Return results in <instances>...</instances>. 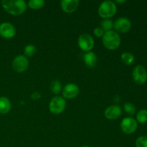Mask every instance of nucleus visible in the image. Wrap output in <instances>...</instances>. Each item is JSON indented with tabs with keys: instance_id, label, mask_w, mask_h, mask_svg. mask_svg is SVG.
<instances>
[{
	"instance_id": "bb28decb",
	"label": "nucleus",
	"mask_w": 147,
	"mask_h": 147,
	"mask_svg": "<svg viewBox=\"0 0 147 147\" xmlns=\"http://www.w3.org/2000/svg\"><path fill=\"white\" fill-rule=\"evenodd\" d=\"M82 147H90V146H86H86H82Z\"/></svg>"
},
{
	"instance_id": "5701e85b",
	"label": "nucleus",
	"mask_w": 147,
	"mask_h": 147,
	"mask_svg": "<svg viewBox=\"0 0 147 147\" xmlns=\"http://www.w3.org/2000/svg\"><path fill=\"white\" fill-rule=\"evenodd\" d=\"M136 147H147V136H142L137 138L136 141Z\"/></svg>"
},
{
	"instance_id": "f257e3e1",
	"label": "nucleus",
	"mask_w": 147,
	"mask_h": 147,
	"mask_svg": "<svg viewBox=\"0 0 147 147\" xmlns=\"http://www.w3.org/2000/svg\"><path fill=\"white\" fill-rule=\"evenodd\" d=\"M1 6L9 14L20 15L27 9V3L24 0H2Z\"/></svg>"
},
{
	"instance_id": "dca6fc26",
	"label": "nucleus",
	"mask_w": 147,
	"mask_h": 147,
	"mask_svg": "<svg viewBox=\"0 0 147 147\" xmlns=\"http://www.w3.org/2000/svg\"><path fill=\"white\" fill-rule=\"evenodd\" d=\"M121 59L122 62L125 65H131L135 60V57L134 55H132L130 53H126V52L122 53L121 56Z\"/></svg>"
},
{
	"instance_id": "f3484780",
	"label": "nucleus",
	"mask_w": 147,
	"mask_h": 147,
	"mask_svg": "<svg viewBox=\"0 0 147 147\" xmlns=\"http://www.w3.org/2000/svg\"><path fill=\"white\" fill-rule=\"evenodd\" d=\"M100 27L106 32L112 30L113 27V22L110 19H103V21L100 22Z\"/></svg>"
},
{
	"instance_id": "ddd939ff",
	"label": "nucleus",
	"mask_w": 147,
	"mask_h": 147,
	"mask_svg": "<svg viewBox=\"0 0 147 147\" xmlns=\"http://www.w3.org/2000/svg\"><path fill=\"white\" fill-rule=\"evenodd\" d=\"M62 9L65 13H73L79 6L78 0H63L60 1Z\"/></svg>"
},
{
	"instance_id": "7ed1b4c3",
	"label": "nucleus",
	"mask_w": 147,
	"mask_h": 147,
	"mask_svg": "<svg viewBox=\"0 0 147 147\" xmlns=\"http://www.w3.org/2000/svg\"><path fill=\"white\" fill-rule=\"evenodd\" d=\"M117 11V7L116 3L107 0L100 4L98 7V14L100 17L103 19H109L113 17Z\"/></svg>"
},
{
	"instance_id": "b1692460",
	"label": "nucleus",
	"mask_w": 147,
	"mask_h": 147,
	"mask_svg": "<svg viewBox=\"0 0 147 147\" xmlns=\"http://www.w3.org/2000/svg\"><path fill=\"white\" fill-rule=\"evenodd\" d=\"M93 33H94V34L96 36V37H103L105 32L103 31V30H102L100 27H96V28L94 29V30H93Z\"/></svg>"
},
{
	"instance_id": "f8f14e48",
	"label": "nucleus",
	"mask_w": 147,
	"mask_h": 147,
	"mask_svg": "<svg viewBox=\"0 0 147 147\" xmlns=\"http://www.w3.org/2000/svg\"><path fill=\"white\" fill-rule=\"evenodd\" d=\"M121 108L118 105H112V106H109L104 112L106 118L109 120H115V119H119L121 116Z\"/></svg>"
},
{
	"instance_id": "f03ea898",
	"label": "nucleus",
	"mask_w": 147,
	"mask_h": 147,
	"mask_svg": "<svg viewBox=\"0 0 147 147\" xmlns=\"http://www.w3.org/2000/svg\"><path fill=\"white\" fill-rule=\"evenodd\" d=\"M103 44L109 50H116L121 45V37L116 31L106 32L103 36Z\"/></svg>"
},
{
	"instance_id": "0eeeda50",
	"label": "nucleus",
	"mask_w": 147,
	"mask_h": 147,
	"mask_svg": "<svg viewBox=\"0 0 147 147\" xmlns=\"http://www.w3.org/2000/svg\"><path fill=\"white\" fill-rule=\"evenodd\" d=\"M134 81L138 85L144 84L147 80V71L144 67L141 65H138L132 72Z\"/></svg>"
},
{
	"instance_id": "6ab92c4d",
	"label": "nucleus",
	"mask_w": 147,
	"mask_h": 147,
	"mask_svg": "<svg viewBox=\"0 0 147 147\" xmlns=\"http://www.w3.org/2000/svg\"><path fill=\"white\" fill-rule=\"evenodd\" d=\"M45 2L44 0H30L28 2V6L30 8L33 9H38L42 8L45 5Z\"/></svg>"
},
{
	"instance_id": "6e6552de",
	"label": "nucleus",
	"mask_w": 147,
	"mask_h": 147,
	"mask_svg": "<svg viewBox=\"0 0 147 147\" xmlns=\"http://www.w3.org/2000/svg\"><path fill=\"white\" fill-rule=\"evenodd\" d=\"M29 66V61L27 57L24 55H17L12 61V67L14 71L17 73H23L27 69Z\"/></svg>"
},
{
	"instance_id": "393cba45",
	"label": "nucleus",
	"mask_w": 147,
	"mask_h": 147,
	"mask_svg": "<svg viewBox=\"0 0 147 147\" xmlns=\"http://www.w3.org/2000/svg\"><path fill=\"white\" fill-rule=\"evenodd\" d=\"M31 98L32 100H37L41 98V94H40V93H38V92H34V93L31 95Z\"/></svg>"
},
{
	"instance_id": "4be33fe9",
	"label": "nucleus",
	"mask_w": 147,
	"mask_h": 147,
	"mask_svg": "<svg viewBox=\"0 0 147 147\" xmlns=\"http://www.w3.org/2000/svg\"><path fill=\"white\" fill-rule=\"evenodd\" d=\"M123 110L129 115H134L136 113V106L131 103H126L123 105Z\"/></svg>"
},
{
	"instance_id": "20e7f679",
	"label": "nucleus",
	"mask_w": 147,
	"mask_h": 147,
	"mask_svg": "<svg viewBox=\"0 0 147 147\" xmlns=\"http://www.w3.org/2000/svg\"><path fill=\"white\" fill-rule=\"evenodd\" d=\"M66 107V101L61 96H55L49 103L50 111L53 114H60L64 111Z\"/></svg>"
},
{
	"instance_id": "a878e982",
	"label": "nucleus",
	"mask_w": 147,
	"mask_h": 147,
	"mask_svg": "<svg viewBox=\"0 0 147 147\" xmlns=\"http://www.w3.org/2000/svg\"><path fill=\"white\" fill-rule=\"evenodd\" d=\"M116 2L118 4H122V3L126 2V0H116Z\"/></svg>"
},
{
	"instance_id": "1a4fd4ad",
	"label": "nucleus",
	"mask_w": 147,
	"mask_h": 147,
	"mask_svg": "<svg viewBox=\"0 0 147 147\" xmlns=\"http://www.w3.org/2000/svg\"><path fill=\"white\" fill-rule=\"evenodd\" d=\"M113 27L116 32L126 33L131 27V22L126 17H120L113 23Z\"/></svg>"
},
{
	"instance_id": "4468645a",
	"label": "nucleus",
	"mask_w": 147,
	"mask_h": 147,
	"mask_svg": "<svg viewBox=\"0 0 147 147\" xmlns=\"http://www.w3.org/2000/svg\"><path fill=\"white\" fill-rule=\"evenodd\" d=\"M83 60H84L85 64L88 67L93 68L96 66V63H97V56L93 52H88V53H85L84 55H83Z\"/></svg>"
},
{
	"instance_id": "39448f33",
	"label": "nucleus",
	"mask_w": 147,
	"mask_h": 147,
	"mask_svg": "<svg viewBox=\"0 0 147 147\" xmlns=\"http://www.w3.org/2000/svg\"><path fill=\"white\" fill-rule=\"evenodd\" d=\"M78 45L83 51L90 52L94 46V40L89 34L84 33L79 36L78 39Z\"/></svg>"
},
{
	"instance_id": "a211bd4d",
	"label": "nucleus",
	"mask_w": 147,
	"mask_h": 147,
	"mask_svg": "<svg viewBox=\"0 0 147 147\" xmlns=\"http://www.w3.org/2000/svg\"><path fill=\"white\" fill-rule=\"evenodd\" d=\"M136 121L139 123H145L147 122V110L142 109L136 114Z\"/></svg>"
},
{
	"instance_id": "9d476101",
	"label": "nucleus",
	"mask_w": 147,
	"mask_h": 147,
	"mask_svg": "<svg viewBox=\"0 0 147 147\" xmlns=\"http://www.w3.org/2000/svg\"><path fill=\"white\" fill-rule=\"evenodd\" d=\"M80 93L78 86L75 83H68L63 89V98L67 99H73L77 97Z\"/></svg>"
},
{
	"instance_id": "423d86ee",
	"label": "nucleus",
	"mask_w": 147,
	"mask_h": 147,
	"mask_svg": "<svg viewBox=\"0 0 147 147\" xmlns=\"http://www.w3.org/2000/svg\"><path fill=\"white\" fill-rule=\"evenodd\" d=\"M138 128V123L136 119L132 117H126L121 122V129L126 134L134 133Z\"/></svg>"
},
{
	"instance_id": "412c9836",
	"label": "nucleus",
	"mask_w": 147,
	"mask_h": 147,
	"mask_svg": "<svg viewBox=\"0 0 147 147\" xmlns=\"http://www.w3.org/2000/svg\"><path fill=\"white\" fill-rule=\"evenodd\" d=\"M61 83L59 80H53L50 84V90L54 94H58L61 91Z\"/></svg>"
},
{
	"instance_id": "aec40b11",
	"label": "nucleus",
	"mask_w": 147,
	"mask_h": 147,
	"mask_svg": "<svg viewBox=\"0 0 147 147\" xmlns=\"http://www.w3.org/2000/svg\"><path fill=\"white\" fill-rule=\"evenodd\" d=\"M36 51H37V49H36L35 46L31 44L27 45L25 46L24 49V56L26 57H32V56H33L35 54Z\"/></svg>"
},
{
	"instance_id": "2eb2a0df",
	"label": "nucleus",
	"mask_w": 147,
	"mask_h": 147,
	"mask_svg": "<svg viewBox=\"0 0 147 147\" xmlns=\"http://www.w3.org/2000/svg\"><path fill=\"white\" fill-rule=\"evenodd\" d=\"M11 102L7 97H0V113L7 114L11 109Z\"/></svg>"
},
{
	"instance_id": "9b49d317",
	"label": "nucleus",
	"mask_w": 147,
	"mask_h": 147,
	"mask_svg": "<svg viewBox=\"0 0 147 147\" xmlns=\"http://www.w3.org/2000/svg\"><path fill=\"white\" fill-rule=\"evenodd\" d=\"M16 34V29L9 22H3L0 24V35L6 39L12 38Z\"/></svg>"
}]
</instances>
